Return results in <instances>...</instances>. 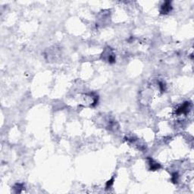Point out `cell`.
Masks as SVG:
<instances>
[{
	"instance_id": "6da1fadb",
	"label": "cell",
	"mask_w": 194,
	"mask_h": 194,
	"mask_svg": "<svg viewBox=\"0 0 194 194\" xmlns=\"http://www.w3.org/2000/svg\"><path fill=\"white\" fill-rule=\"evenodd\" d=\"M190 107H191L190 102H184V104L181 105L180 107H178V109L176 110V113L178 114H187V113L189 112V111L190 110Z\"/></svg>"
},
{
	"instance_id": "277c9868",
	"label": "cell",
	"mask_w": 194,
	"mask_h": 194,
	"mask_svg": "<svg viewBox=\"0 0 194 194\" xmlns=\"http://www.w3.org/2000/svg\"><path fill=\"white\" fill-rule=\"evenodd\" d=\"M178 175L177 173H174V174H172V180L173 181V183H177L178 182Z\"/></svg>"
},
{
	"instance_id": "7a4b0ae2",
	"label": "cell",
	"mask_w": 194,
	"mask_h": 194,
	"mask_svg": "<svg viewBox=\"0 0 194 194\" xmlns=\"http://www.w3.org/2000/svg\"><path fill=\"white\" fill-rule=\"evenodd\" d=\"M172 9V4H171V2L169 1H167V2H164V4L161 5V10H160V12L161 14H166L167 13H169Z\"/></svg>"
},
{
	"instance_id": "3957f363",
	"label": "cell",
	"mask_w": 194,
	"mask_h": 194,
	"mask_svg": "<svg viewBox=\"0 0 194 194\" xmlns=\"http://www.w3.org/2000/svg\"><path fill=\"white\" fill-rule=\"evenodd\" d=\"M148 160L149 161V165H150V170L151 171H155V170H158L160 168V165L158 164L157 162L154 161L153 160L150 159V158H148Z\"/></svg>"
}]
</instances>
